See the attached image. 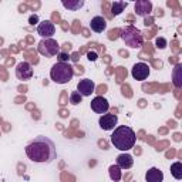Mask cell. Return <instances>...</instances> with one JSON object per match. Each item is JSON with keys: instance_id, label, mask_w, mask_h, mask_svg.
Wrapping results in <instances>:
<instances>
[{"instance_id": "obj_5", "label": "cell", "mask_w": 182, "mask_h": 182, "mask_svg": "<svg viewBox=\"0 0 182 182\" xmlns=\"http://www.w3.org/2000/svg\"><path fill=\"white\" fill-rule=\"evenodd\" d=\"M39 51L46 57H53L60 53V46L56 40L46 39L39 43Z\"/></svg>"}, {"instance_id": "obj_8", "label": "cell", "mask_w": 182, "mask_h": 182, "mask_svg": "<svg viewBox=\"0 0 182 182\" xmlns=\"http://www.w3.org/2000/svg\"><path fill=\"white\" fill-rule=\"evenodd\" d=\"M98 124H100V127H101L102 130L111 131V130H114L117 127V124H118V117H117L115 114H104V115L100 117Z\"/></svg>"}, {"instance_id": "obj_18", "label": "cell", "mask_w": 182, "mask_h": 182, "mask_svg": "<svg viewBox=\"0 0 182 182\" xmlns=\"http://www.w3.org/2000/svg\"><path fill=\"white\" fill-rule=\"evenodd\" d=\"M108 172H110V178H111L114 182H117V181L121 179V168H119L117 164L111 165V167L108 168Z\"/></svg>"}, {"instance_id": "obj_4", "label": "cell", "mask_w": 182, "mask_h": 182, "mask_svg": "<svg viewBox=\"0 0 182 182\" xmlns=\"http://www.w3.org/2000/svg\"><path fill=\"white\" fill-rule=\"evenodd\" d=\"M121 33H123V34H121L123 40L130 46V47H132V49H138V47L142 46V33L138 32L136 28L127 27L125 30H123Z\"/></svg>"}, {"instance_id": "obj_10", "label": "cell", "mask_w": 182, "mask_h": 182, "mask_svg": "<svg viewBox=\"0 0 182 182\" xmlns=\"http://www.w3.org/2000/svg\"><path fill=\"white\" fill-rule=\"evenodd\" d=\"M91 110L97 114H105L110 110V104L102 95H98L91 101Z\"/></svg>"}, {"instance_id": "obj_26", "label": "cell", "mask_w": 182, "mask_h": 182, "mask_svg": "<svg viewBox=\"0 0 182 182\" xmlns=\"http://www.w3.org/2000/svg\"><path fill=\"white\" fill-rule=\"evenodd\" d=\"M169 144H168V141H162L161 144H158L157 145V151H162L164 150V147H168Z\"/></svg>"}, {"instance_id": "obj_14", "label": "cell", "mask_w": 182, "mask_h": 182, "mask_svg": "<svg viewBox=\"0 0 182 182\" xmlns=\"http://www.w3.org/2000/svg\"><path fill=\"white\" fill-rule=\"evenodd\" d=\"M145 181L147 182H162L164 181V174L159 168H150L145 174Z\"/></svg>"}, {"instance_id": "obj_36", "label": "cell", "mask_w": 182, "mask_h": 182, "mask_svg": "<svg viewBox=\"0 0 182 182\" xmlns=\"http://www.w3.org/2000/svg\"><path fill=\"white\" fill-rule=\"evenodd\" d=\"M168 124H169V127H172V128H174V127H176V125H175V123H174V121H169Z\"/></svg>"}, {"instance_id": "obj_2", "label": "cell", "mask_w": 182, "mask_h": 182, "mask_svg": "<svg viewBox=\"0 0 182 182\" xmlns=\"http://www.w3.org/2000/svg\"><path fill=\"white\" fill-rule=\"evenodd\" d=\"M136 141V135L134 130L128 125H119L117 127L111 135L112 145L119 151H128L134 148Z\"/></svg>"}, {"instance_id": "obj_30", "label": "cell", "mask_w": 182, "mask_h": 182, "mask_svg": "<svg viewBox=\"0 0 182 182\" xmlns=\"http://www.w3.org/2000/svg\"><path fill=\"white\" fill-rule=\"evenodd\" d=\"M98 145H100V147H102V150H107V148H108V145H107V142H105L104 140L100 141V142H98Z\"/></svg>"}, {"instance_id": "obj_6", "label": "cell", "mask_w": 182, "mask_h": 182, "mask_svg": "<svg viewBox=\"0 0 182 182\" xmlns=\"http://www.w3.org/2000/svg\"><path fill=\"white\" fill-rule=\"evenodd\" d=\"M131 74L132 77L138 81H144L147 80L148 76H150V66L145 63H136L134 64L132 70H131Z\"/></svg>"}, {"instance_id": "obj_20", "label": "cell", "mask_w": 182, "mask_h": 182, "mask_svg": "<svg viewBox=\"0 0 182 182\" xmlns=\"http://www.w3.org/2000/svg\"><path fill=\"white\" fill-rule=\"evenodd\" d=\"M174 84L175 87H181L182 85V78H181V66H176L175 67V71H174Z\"/></svg>"}, {"instance_id": "obj_1", "label": "cell", "mask_w": 182, "mask_h": 182, "mask_svg": "<svg viewBox=\"0 0 182 182\" xmlns=\"http://www.w3.org/2000/svg\"><path fill=\"white\" fill-rule=\"evenodd\" d=\"M26 155L28 159L37 164H50L56 159V145L50 138L44 135L36 136L26 147Z\"/></svg>"}, {"instance_id": "obj_19", "label": "cell", "mask_w": 182, "mask_h": 182, "mask_svg": "<svg viewBox=\"0 0 182 182\" xmlns=\"http://www.w3.org/2000/svg\"><path fill=\"white\" fill-rule=\"evenodd\" d=\"M171 174L175 179H182V164L181 162H175V164L171 165Z\"/></svg>"}, {"instance_id": "obj_34", "label": "cell", "mask_w": 182, "mask_h": 182, "mask_svg": "<svg viewBox=\"0 0 182 182\" xmlns=\"http://www.w3.org/2000/svg\"><path fill=\"white\" fill-rule=\"evenodd\" d=\"M105 88H107V87H105V85H101V87L98 88V90H100V91H97V93H100V94H101V93H105Z\"/></svg>"}, {"instance_id": "obj_23", "label": "cell", "mask_w": 182, "mask_h": 182, "mask_svg": "<svg viewBox=\"0 0 182 182\" xmlns=\"http://www.w3.org/2000/svg\"><path fill=\"white\" fill-rule=\"evenodd\" d=\"M118 33H121V30H119V28H114V30H110L108 39H110V40H115L117 37H118Z\"/></svg>"}, {"instance_id": "obj_12", "label": "cell", "mask_w": 182, "mask_h": 182, "mask_svg": "<svg viewBox=\"0 0 182 182\" xmlns=\"http://www.w3.org/2000/svg\"><path fill=\"white\" fill-rule=\"evenodd\" d=\"M90 27L95 33H102L107 28V21H105V19L102 16H95V17L91 19Z\"/></svg>"}, {"instance_id": "obj_25", "label": "cell", "mask_w": 182, "mask_h": 182, "mask_svg": "<svg viewBox=\"0 0 182 182\" xmlns=\"http://www.w3.org/2000/svg\"><path fill=\"white\" fill-rule=\"evenodd\" d=\"M28 23L32 26H34V24H37L39 23V16H36V14H33V16H30V19H28Z\"/></svg>"}, {"instance_id": "obj_35", "label": "cell", "mask_w": 182, "mask_h": 182, "mask_svg": "<svg viewBox=\"0 0 182 182\" xmlns=\"http://www.w3.org/2000/svg\"><path fill=\"white\" fill-rule=\"evenodd\" d=\"M175 141H181V134H175Z\"/></svg>"}, {"instance_id": "obj_31", "label": "cell", "mask_w": 182, "mask_h": 182, "mask_svg": "<svg viewBox=\"0 0 182 182\" xmlns=\"http://www.w3.org/2000/svg\"><path fill=\"white\" fill-rule=\"evenodd\" d=\"M78 24H80V21H78V20H74V28H73V32H74V33H77Z\"/></svg>"}, {"instance_id": "obj_32", "label": "cell", "mask_w": 182, "mask_h": 182, "mask_svg": "<svg viewBox=\"0 0 182 182\" xmlns=\"http://www.w3.org/2000/svg\"><path fill=\"white\" fill-rule=\"evenodd\" d=\"M174 155H175V151H174V150H171V151H169V152H167V157H168V158L174 157Z\"/></svg>"}, {"instance_id": "obj_27", "label": "cell", "mask_w": 182, "mask_h": 182, "mask_svg": "<svg viewBox=\"0 0 182 182\" xmlns=\"http://www.w3.org/2000/svg\"><path fill=\"white\" fill-rule=\"evenodd\" d=\"M87 57L90 61H95V60H97V54H95V53H88Z\"/></svg>"}, {"instance_id": "obj_9", "label": "cell", "mask_w": 182, "mask_h": 182, "mask_svg": "<svg viewBox=\"0 0 182 182\" xmlns=\"http://www.w3.org/2000/svg\"><path fill=\"white\" fill-rule=\"evenodd\" d=\"M37 33H39L41 37H44V39H51L53 36H54V33H56V27L53 24V21L44 20V21H41V23H39V26H37Z\"/></svg>"}, {"instance_id": "obj_21", "label": "cell", "mask_w": 182, "mask_h": 182, "mask_svg": "<svg viewBox=\"0 0 182 182\" xmlns=\"http://www.w3.org/2000/svg\"><path fill=\"white\" fill-rule=\"evenodd\" d=\"M83 101V95L78 93V91H73L70 94V102L73 105H77V104H80V102Z\"/></svg>"}, {"instance_id": "obj_15", "label": "cell", "mask_w": 182, "mask_h": 182, "mask_svg": "<svg viewBox=\"0 0 182 182\" xmlns=\"http://www.w3.org/2000/svg\"><path fill=\"white\" fill-rule=\"evenodd\" d=\"M117 165L121 169H130L134 165V159L130 154H121L117 157Z\"/></svg>"}, {"instance_id": "obj_28", "label": "cell", "mask_w": 182, "mask_h": 182, "mask_svg": "<svg viewBox=\"0 0 182 182\" xmlns=\"http://www.w3.org/2000/svg\"><path fill=\"white\" fill-rule=\"evenodd\" d=\"M70 50H71V43H66V44H63V53L70 51Z\"/></svg>"}, {"instance_id": "obj_13", "label": "cell", "mask_w": 182, "mask_h": 182, "mask_svg": "<svg viewBox=\"0 0 182 182\" xmlns=\"http://www.w3.org/2000/svg\"><path fill=\"white\" fill-rule=\"evenodd\" d=\"M152 11V3L147 0H140L135 3V13L138 16H148Z\"/></svg>"}, {"instance_id": "obj_3", "label": "cell", "mask_w": 182, "mask_h": 182, "mask_svg": "<svg viewBox=\"0 0 182 182\" xmlns=\"http://www.w3.org/2000/svg\"><path fill=\"white\" fill-rule=\"evenodd\" d=\"M73 76L74 68L67 63H56L50 71V77L57 84H66L73 78Z\"/></svg>"}, {"instance_id": "obj_16", "label": "cell", "mask_w": 182, "mask_h": 182, "mask_svg": "<svg viewBox=\"0 0 182 182\" xmlns=\"http://www.w3.org/2000/svg\"><path fill=\"white\" fill-rule=\"evenodd\" d=\"M61 4H63L66 9H68V10L76 11L84 6V0H68V2H67V0H63Z\"/></svg>"}, {"instance_id": "obj_7", "label": "cell", "mask_w": 182, "mask_h": 182, "mask_svg": "<svg viewBox=\"0 0 182 182\" xmlns=\"http://www.w3.org/2000/svg\"><path fill=\"white\" fill-rule=\"evenodd\" d=\"M16 77L19 80H30L33 77V68L32 64L27 63V61H21V63L17 64L16 67Z\"/></svg>"}, {"instance_id": "obj_11", "label": "cell", "mask_w": 182, "mask_h": 182, "mask_svg": "<svg viewBox=\"0 0 182 182\" xmlns=\"http://www.w3.org/2000/svg\"><path fill=\"white\" fill-rule=\"evenodd\" d=\"M95 90V84L93 83V80L90 78H84V80H80V83L77 84V91L80 93L83 97H88L94 93Z\"/></svg>"}, {"instance_id": "obj_17", "label": "cell", "mask_w": 182, "mask_h": 182, "mask_svg": "<svg viewBox=\"0 0 182 182\" xmlns=\"http://www.w3.org/2000/svg\"><path fill=\"white\" fill-rule=\"evenodd\" d=\"M127 6H128V3H125V2H114V3L111 4L112 16H118V14H121Z\"/></svg>"}, {"instance_id": "obj_22", "label": "cell", "mask_w": 182, "mask_h": 182, "mask_svg": "<svg viewBox=\"0 0 182 182\" xmlns=\"http://www.w3.org/2000/svg\"><path fill=\"white\" fill-rule=\"evenodd\" d=\"M57 58H58V63H66V61H68V58H70V57H68V54H67V53H58V54H57Z\"/></svg>"}, {"instance_id": "obj_24", "label": "cell", "mask_w": 182, "mask_h": 182, "mask_svg": "<svg viewBox=\"0 0 182 182\" xmlns=\"http://www.w3.org/2000/svg\"><path fill=\"white\" fill-rule=\"evenodd\" d=\"M157 47H159V49H165V47H167V40H165L164 37H158L157 39Z\"/></svg>"}, {"instance_id": "obj_29", "label": "cell", "mask_w": 182, "mask_h": 182, "mask_svg": "<svg viewBox=\"0 0 182 182\" xmlns=\"http://www.w3.org/2000/svg\"><path fill=\"white\" fill-rule=\"evenodd\" d=\"M152 21H154V19H152V17H150V19H145V21H144V24H145V26H147V27H148V26H151V24H152Z\"/></svg>"}, {"instance_id": "obj_33", "label": "cell", "mask_w": 182, "mask_h": 182, "mask_svg": "<svg viewBox=\"0 0 182 182\" xmlns=\"http://www.w3.org/2000/svg\"><path fill=\"white\" fill-rule=\"evenodd\" d=\"M78 56H80V53H74V54H73V57H71V58H73L74 61H77V60H78Z\"/></svg>"}]
</instances>
